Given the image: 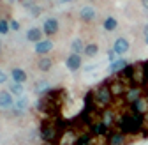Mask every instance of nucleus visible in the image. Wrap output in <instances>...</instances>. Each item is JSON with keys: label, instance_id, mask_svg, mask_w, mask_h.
Here are the masks:
<instances>
[{"label": "nucleus", "instance_id": "obj_1", "mask_svg": "<svg viewBox=\"0 0 148 145\" xmlns=\"http://www.w3.org/2000/svg\"><path fill=\"white\" fill-rule=\"evenodd\" d=\"M94 94H95V101H97L101 106H108V104L111 103V99H113V92L109 90L108 85H101V87H97Z\"/></svg>", "mask_w": 148, "mask_h": 145}, {"label": "nucleus", "instance_id": "obj_2", "mask_svg": "<svg viewBox=\"0 0 148 145\" xmlns=\"http://www.w3.org/2000/svg\"><path fill=\"white\" fill-rule=\"evenodd\" d=\"M41 28H42L44 35H48V37H53V35H57L58 30H60V21L57 20V18H46Z\"/></svg>", "mask_w": 148, "mask_h": 145}, {"label": "nucleus", "instance_id": "obj_3", "mask_svg": "<svg viewBox=\"0 0 148 145\" xmlns=\"http://www.w3.org/2000/svg\"><path fill=\"white\" fill-rule=\"evenodd\" d=\"M53 48H55V43H53L51 39H42V41H39V43H35L34 51H35L39 57H46L48 53H51Z\"/></svg>", "mask_w": 148, "mask_h": 145}, {"label": "nucleus", "instance_id": "obj_4", "mask_svg": "<svg viewBox=\"0 0 148 145\" xmlns=\"http://www.w3.org/2000/svg\"><path fill=\"white\" fill-rule=\"evenodd\" d=\"M65 66H67V69H69L71 72L79 71L81 66H83V59H81V55H78V53H71V55L67 57V60H65Z\"/></svg>", "mask_w": 148, "mask_h": 145}, {"label": "nucleus", "instance_id": "obj_5", "mask_svg": "<svg viewBox=\"0 0 148 145\" xmlns=\"http://www.w3.org/2000/svg\"><path fill=\"white\" fill-rule=\"evenodd\" d=\"M129 48H131V43H129V39H125V37H118V39H115V43H113V51H115V55H123V53L129 51Z\"/></svg>", "mask_w": 148, "mask_h": 145}, {"label": "nucleus", "instance_id": "obj_6", "mask_svg": "<svg viewBox=\"0 0 148 145\" xmlns=\"http://www.w3.org/2000/svg\"><path fill=\"white\" fill-rule=\"evenodd\" d=\"M14 96L9 92V90H2L0 92V108L2 110H9V108H12L14 106Z\"/></svg>", "mask_w": 148, "mask_h": 145}, {"label": "nucleus", "instance_id": "obj_7", "mask_svg": "<svg viewBox=\"0 0 148 145\" xmlns=\"http://www.w3.org/2000/svg\"><path fill=\"white\" fill-rule=\"evenodd\" d=\"M28 106H30L28 97H27V96H21V97H16V103H14V106H12V110H14V113L21 115V113H25V112L28 110Z\"/></svg>", "mask_w": 148, "mask_h": 145}, {"label": "nucleus", "instance_id": "obj_8", "mask_svg": "<svg viewBox=\"0 0 148 145\" xmlns=\"http://www.w3.org/2000/svg\"><path fill=\"white\" fill-rule=\"evenodd\" d=\"M95 9L92 7V6H85V7H81V11H79V20L83 21V23H90V21H94L95 20Z\"/></svg>", "mask_w": 148, "mask_h": 145}, {"label": "nucleus", "instance_id": "obj_9", "mask_svg": "<svg viewBox=\"0 0 148 145\" xmlns=\"http://www.w3.org/2000/svg\"><path fill=\"white\" fill-rule=\"evenodd\" d=\"M27 39H28L30 43H39V41H42V39H44V32H42V28H39V27H32V28H28V30H27Z\"/></svg>", "mask_w": 148, "mask_h": 145}, {"label": "nucleus", "instance_id": "obj_10", "mask_svg": "<svg viewBox=\"0 0 148 145\" xmlns=\"http://www.w3.org/2000/svg\"><path fill=\"white\" fill-rule=\"evenodd\" d=\"M11 78L12 81H18V83H25L28 75H27V71H23L21 67H12L11 69Z\"/></svg>", "mask_w": 148, "mask_h": 145}, {"label": "nucleus", "instance_id": "obj_11", "mask_svg": "<svg viewBox=\"0 0 148 145\" xmlns=\"http://www.w3.org/2000/svg\"><path fill=\"white\" fill-rule=\"evenodd\" d=\"M138 99H141V88H139V87H132V88L125 90V101H127L129 104L136 103Z\"/></svg>", "mask_w": 148, "mask_h": 145}, {"label": "nucleus", "instance_id": "obj_12", "mask_svg": "<svg viewBox=\"0 0 148 145\" xmlns=\"http://www.w3.org/2000/svg\"><path fill=\"white\" fill-rule=\"evenodd\" d=\"M53 67V60L46 55V57H39V60H37V69H39L41 72H49Z\"/></svg>", "mask_w": 148, "mask_h": 145}, {"label": "nucleus", "instance_id": "obj_13", "mask_svg": "<svg viewBox=\"0 0 148 145\" xmlns=\"http://www.w3.org/2000/svg\"><path fill=\"white\" fill-rule=\"evenodd\" d=\"M131 108H132V113H134V115H143V113L148 110V103L141 97V99H138L136 103H132Z\"/></svg>", "mask_w": 148, "mask_h": 145}, {"label": "nucleus", "instance_id": "obj_14", "mask_svg": "<svg viewBox=\"0 0 148 145\" xmlns=\"http://www.w3.org/2000/svg\"><path fill=\"white\" fill-rule=\"evenodd\" d=\"M102 28H104L106 32H115V30L118 28V20H116L115 16H108V18H104Z\"/></svg>", "mask_w": 148, "mask_h": 145}, {"label": "nucleus", "instance_id": "obj_15", "mask_svg": "<svg viewBox=\"0 0 148 145\" xmlns=\"http://www.w3.org/2000/svg\"><path fill=\"white\" fill-rule=\"evenodd\" d=\"M7 90H9L12 96H16V97H21V96L25 94V87H23V83H18V81H11Z\"/></svg>", "mask_w": 148, "mask_h": 145}, {"label": "nucleus", "instance_id": "obj_16", "mask_svg": "<svg viewBox=\"0 0 148 145\" xmlns=\"http://www.w3.org/2000/svg\"><path fill=\"white\" fill-rule=\"evenodd\" d=\"M85 55L88 57V59H94V57H97V53H99V44L97 43H88V44H85Z\"/></svg>", "mask_w": 148, "mask_h": 145}, {"label": "nucleus", "instance_id": "obj_17", "mask_svg": "<svg viewBox=\"0 0 148 145\" xmlns=\"http://www.w3.org/2000/svg\"><path fill=\"white\" fill-rule=\"evenodd\" d=\"M85 51V43L79 39V37H74L72 41H71V53H83Z\"/></svg>", "mask_w": 148, "mask_h": 145}, {"label": "nucleus", "instance_id": "obj_18", "mask_svg": "<svg viewBox=\"0 0 148 145\" xmlns=\"http://www.w3.org/2000/svg\"><path fill=\"white\" fill-rule=\"evenodd\" d=\"M108 143L109 145H125V135L123 133H113V135H109Z\"/></svg>", "mask_w": 148, "mask_h": 145}, {"label": "nucleus", "instance_id": "obj_19", "mask_svg": "<svg viewBox=\"0 0 148 145\" xmlns=\"http://www.w3.org/2000/svg\"><path fill=\"white\" fill-rule=\"evenodd\" d=\"M127 66H129V64H127V60H123V59H118V60H115V62H111V67H109V71H111V72H118V71H123Z\"/></svg>", "mask_w": 148, "mask_h": 145}, {"label": "nucleus", "instance_id": "obj_20", "mask_svg": "<svg viewBox=\"0 0 148 145\" xmlns=\"http://www.w3.org/2000/svg\"><path fill=\"white\" fill-rule=\"evenodd\" d=\"M34 90H35V92H37V94H44V92H46V90H49V83H48L46 80H39V81H37V83H35V87H34Z\"/></svg>", "mask_w": 148, "mask_h": 145}, {"label": "nucleus", "instance_id": "obj_21", "mask_svg": "<svg viewBox=\"0 0 148 145\" xmlns=\"http://www.w3.org/2000/svg\"><path fill=\"white\" fill-rule=\"evenodd\" d=\"M11 30V21L5 18H0V35H5Z\"/></svg>", "mask_w": 148, "mask_h": 145}, {"label": "nucleus", "instance_id": "obj_22", "mask_svg": "<svg viewBox=\"0 0 148 145\" xmlns=\"http://www.w3.org/2000/svg\"><path fill=\"white\" fill-rule=\"evenodd\" d=\"M90 140H92V136H90V135H83V136L76 142V145H88V143H90Z\"/></svg>", "mask_w": 148, "mask_h": 145}, {"label": "nucleus", "instance_id": "obj_23", "mask_svg": "<svg viewBox=\"0 0 148 145\" xmlns=\"http://www.w3.org/2000/svg\"><path fill=\"white\" fill-rule=\"evenodd\" d=\"M9 21H11V30L18 32V30L21 28V25H20V21H18V20H9Z\"/></svg>", "mask_w": 148, "mask_h": 145}, {"label": "nucleus", "instance_id": "obj_24", "mask_svg": "<svg viewBox=\"0 0 148 145\" xmlns=\"http://www.w3.org/2000/svg\"><path fill=\"white\" fill-rule=\"evenodd\" d=\"M7 72L5 71H2V69H0V85H4V83H7Z\"/></svg>", "mask_w": 148, "mask_h": 145}, {"label": "nucleus", "instance_id": "obj_25", "mask_svg": "<svg viewBox=\"0 0 148 145\" xmlns=\"http://www.w3.org/2000/svg\"><path fill=\"white\" fill-rule=\"evenodd\" d=\"M28 11H32V16H39V14H41V7H39V6H34V7H30Z\"/></svg>", "mask_w": 148, "mask_h": 145}, {"label": "nucleus", "instance_id": "obj_26", "mask_svg": "<svg viewBox=\"0 0 148 145\" xmlns=\"http://www.w3.org/2000/svg\"><path fill=\"white\" fill-rule=\"evenodd\" d=\"M95 67H97V66H94V64H92V66H86V67H85V71H86V72H92V71H94Z\"/></svg>", "mask_w": 148, "mask_h": 145}, {"label": "nucleus", "instance_id": "obj_27", "mask_svg": "<svg viewBox=\"0 0 148 145\" xmlns=\"http://www.w3.org/2000/svg\"><path fill=\"white\" fill-rule=\"evenodd\" d=\"M141 6H143L145 9H148V0H141Z\"/></svg>", "mask_w": 148, "mask_h": 145}, {"label": "nucleus", "instance_id": "obj_28", "mask_svg": "<svg viewBox=\"0 0 148 145\" xmlns=\"http://www.w3.org/2000/svg\"><path fill=\"white\" fill-rule=\"evenodd\" d=\"M143 34H145V37H146V35H148V25L145 27V30H143Z\"/></svg>", "mask_w": 148, "mask_h": 145}, {"label": "nucleus", "instance_id": "obj_29", "mask_svg": "<svg viewBox=\"0 0 148 145\" xmlns=\"http://www.w3.org/2000/svg\"><path fill=\"white\" fill-rule=\"evenodd\" d=\"M7 2H9V4H16V2H18V0H7Z\"/></svg>", "mask_w": 148, "mask_h": 145}, {"label": "nucleus", "instance_id": "obj_30", "mask_svg": "<svg viewBox=\"0 0 148 145\" xmlns=\"http://www.w3.org/2000/svg\"><path fill=\"white\" fill-rule=\"evenodd\" d=\"M145 44H148V35H146V37H145Z\"/></svg>", "mask_w": 148, "mask_h": 145}, {"label": "nucleus", "instance_id": "obj_31", "mask_svg": "<svg viewBox=\"0 0 148 145\" xmlns=\"http://www.w3.org/2000/svg\"><path fill=\"white\" fill-rule=\"evenodd\" d=\"M0 51H2V44H0Z\"/></svg>", "mask_w": 148, "mask_h": 145}, {"label": "nucleus", "instance_id": "obj_32", "mask_svg": "<svg viewBox=\"0 0 148 145\" xmlns=\"http://www.w3.org/2000/svg\"><path fill=\"white\" fill-rule=\"evenodd\" d=\"M44 145H51V143H44Z\"/></svg>", "mask_w": 148, "mask_h": 145}]
</instances>
